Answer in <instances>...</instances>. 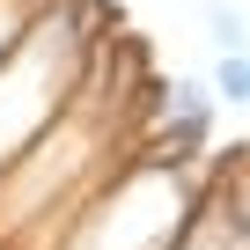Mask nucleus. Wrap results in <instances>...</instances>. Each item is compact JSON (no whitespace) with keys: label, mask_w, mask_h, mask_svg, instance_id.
Instances as JSON below:
<instances>
[{"label":"nucleus","mask_w":250,"mask_h":250,"mask_svg":"<svg viewBox=\"0 0 250 250\" xmlns=\"http://www.w3.org/2000/svg\"><path fill=\"white\" fill-rule=\"evenodd\" d=\"M147 74L125 37H103L74 103L0 169V250H52L66 221L110 184L125 155L147 147Z\"/></svg>","instance_id":"nucleus-1"},{"label":"nucleus","mask_w":250,"mask_h":250,"mask_svg":"<svg viewBox=\"0 0 250 250\" xmlns=\"http://www.w3.org/2000/svg\"><path fill=\"white\" fill-rule=\"evenodd\" d=\"M213 177V155H169L140 147L110 169V184L66 221L52 250H169Z\"/></svg>","instance_id":"nucleus-2"},{"label":"nucleus","mask_w":250,"mask_h":250,"mask_svg":"<svg viewBox=\"0 0 250 250\" xmlns=\"http://www.w3.org/2000/svg\"><path fill=\"white\" fill-rule=\"evenodd\" d=\"M103 37H110V22L96 0H52L30 22V37L0 59V169L15 155H30V140L74 103Z\"/></svg>","instance_id":"nucleus-3"},{"label":"nucleus","mask_w":250,"mask_h":250,"mask_svg":"<svg viewBox=\"0 0 250 250\" xmlns=\"http://www.w3.org/2000/svg\"><path fill=\"white\" fill-rule=\"evenodd\" d=\"M169 250H250V147L213 155V177Z\"/></svg>","instance_id":"nucleus-4"},{"label":"nucleus","mask_w":250,"mask_h":250,"mask_svg":"<svg viewBox=\"0 0 250 250\" xmlns=\"http://www.w3.org/2000/svg\"><path fill=\"white\" fill-rule=\"evenodd\" d=\"M206 30H213V52H221V59H228V52H250V15L228 8V0L206 8Z\"/></svg>","instance_id":"nucleus-5"},{"label":"nucleus","mask_w":250,"mask_h":250,"mask_svg":"<svg viewBox=\"0 0 250 250\" xmlns=\"http://www.w3.org/2000/svg\"><path fill=\"white\" fill-rule=\"evenodd\" d=\"M213 103H228V110H250V52H228V59L213 66Z\"/></svg>","instance_id":"nucleus-6"},{"label":"nucleus","mask_w":250,"mask_h":250,"mask_svg":"<svg viewBox=\"0 0 250 250\" xmlns=\"http://www.w3.org/2000/svg\"><path fill=\"white\" fill-rule=\"evenodd\" d=\"M52 8V0H0V59H8L22 37H30V22Z\"/></svg>","instance_id":"nucleus-7"}]
</instances>
